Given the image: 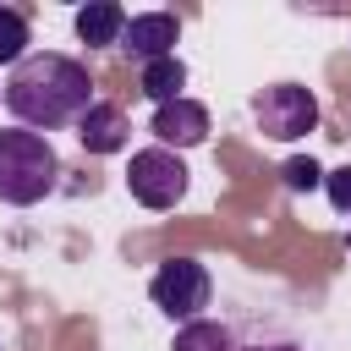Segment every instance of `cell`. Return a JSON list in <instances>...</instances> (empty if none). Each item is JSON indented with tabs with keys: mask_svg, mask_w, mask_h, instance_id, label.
<instances>
[{
	"mask_svg": "<svg viewBox=\"0 0 351 351\" xmlns=\"http://www.w3.org/2000/svg\"><path fill=\"white\" fill-rule=\"evenodd\" d=\"M170 351H236V335L225 324H214V318H192V324L176 329V346Z\"/></svg>",
	"mask_w": 351,
	"mask_h": 351,
	"instance_id": "11",
	"label": "cell"
},
{
	"mask_svg": "<svg viewBox=\"0 0 351 351\" xmlns=\"http://www.w3.org/2000/svg\"><path fill=\"white\" fill-rule=\"evenodd\" d=\"M126 192H132L143 208H154V214L176 208V203L186 197V165H181V154H170V148H143V154H132Z\"/></svg>",
	"mask_w": 351,
	"mask_h": 351,
	"instance_id": "5",
	"label": "cell"
},
{
	"mask_svg": "<svg viewBox=\"0 0 351 351\" xmlns=\"http://www.w3.org/2000/svg\"><path fill=\"white\" fill-rule=\"evenodd\" d=\"M22 49H27V16L0 5V66H16Z\"/></svg>",
	"mask_w": 351,
	"mask_h": 351,
	"instance_id": "12",
	"label": "cell"
},
{
	"mask_svg": "<svg viewBox=\"0 0 351 351\" xmlns=\"http://www.w3.org/2000/svg\"><path fill=\"white\" fill-rule=\"evenodd\" d=\"M121 27H126V11L115 0H93L77 11V38L88 49H104V44H121Z\"/></svg>",
	"mask_w": 351,
	"mask_h": 351,
	"instance_id": "9",
	"label": "cell"
},
{
	"mask_svg": "<svg viewBox=\"0 0 351 351\" xmlns=\"http://www.w3.org/2000/svg\"><path fill=\"white\" fill-rule=\"evenodd\" d=\"M55 176H60V159H55L49 137H38L27 126L0 132V203L33 208L38 197L55 192Z\"/></svg>",
	"mask_w": 351,
	"mask_h": 351,
	"instance_id": "2",
	"label": "cell"
},
{
	"mask_svg": "<svg viewBox=\"0 0 351 351\" xmlns=\"http://www.w3.org/2000/svg\"><path fill=\"white\" fill-rule=\"evenodd\" d=\"M252 115H258V132L274 137V143H296L318 126V99L302 88V82H274L252 99Z\"/></svg>",
	"mask_w": 351,
	"mask_h": 351,
	"instance_id": "4",
	"label": "cell"
},
{
	"mask_svg": "<svg viewBox=\"0 0 351 351\" xmlns=\"http://www.w3.org/2000/svg\"><path fill=\"white\" fill-rule=\"evenodd\" d=\"M280 176H285V186H291V192H313V186H324V170H318L313 159H285V170H280Z\"/></svg>",
	"mask_w": 351,
	"mask_h": 351,
	"instance_id": "13",
	"label": "cell"
},
{
	"mask_svg": "<svg viewBox=\"0 0 351 351\" xmlns=\"http://www.w3.org/2000/svg\"><path fill=\"white\" fill-rule=\"evenodd\" d=\"M346 241H351V236H346Z\"/></svg>",
	"mask_w": 351,
	"mask_h": 351,
	"instance_id": "16",
	"label": "cell"
},
{
	"mask_svg": "<svg viewBox=\"0 0 351 351\" xmlns=\"http://www.w3.org/2000/svg\"><path fill=\"white\" fill-rule=\"evenodd\" d=\"M5 110L27 126V132H49V126H66V121H82L88 104H93V82H88V66L71 60V55H55V49H38V55H22L11 66V82H5Z\"/></svg>",
	"mask_w": 351,
	"mask_h": 351,
	"instance_id": "1",
	"label": "cell"
},
{
	"mask_svg": "<svg viewBox=\"0 0 351 351\" xmlns=\"http://www.w3.org/2000/svg\"><path fill=\"white\" fill-rule=\"evenodd\" d=\"M176 38H181V22L170 16V11H143V16H132L126 27H121V49L132 55V60H165V55H176Z\"/></svg>",
	"mask_w": 351,
	"mask_h": 351,
	"instance_id": "6",
	"label": "cell"
},
{
	"mask_svg": "<svg viewBox=\"0 0 351 351\" xmlns=\"http://www.w3.org/2000/svg\"><path fill=\"white\" fill-rule=\"evenodd\" d=\"M137 88L154 99V110L159 104H170V99H181V88H186V66L176 60V55H165V60H148L143 66V77H137Z\"/></svg>",
	"mask_w": 351,
	"mask_h": 351,
	"instance_id": "10",
	"label": "cell"
},
{
	"mask_svg": "<svg viewBox=\"0 0 351 351\" xmlns=\"http://www.w3.org/2000/svg\"><path fill=\"white\" fill-rule=\"evenodd\" d=\"M154 137H159V148H197L208 137V110L181 93V99L154 110Z\"/></svg>",
	"mask_w": 351,
	"mask_h": 351,
	"instance_id": "7",
	"label": "cell"
},
{
	"mask_svg": "<svg viewBox=\"0 0 351 351\" xmlns=\"http://www.w3.org/2000/svg\"><path fill=\"white\" fill-rule=\"evenodd\" d=\"M236 351H302L296 340H236Z\"/></svg>",
	"mask_w": 351,
	"mask_h": 351,
	"instance_id": "15",
	"label": "cell"
},
{
	"mask_svg": "<svg viewBox=\"0 0 351 351\" xmlns=\"http://www.w3.org/2000/svg\"><path fill=\"white\" fill-rule=\"evenodd\" d=\"M148 296H154V307H159L165 318L192 324V318L208 307L214 280H208V269H203L197 258H165V263L154 269V280H148Z\"/></svg>",
	"mask_w": 351,
	"mask_h": 351,
	"instance_id": "3",
	"label": "cell"
},
{
	"mask_svg": "<svg viewBox=\"0 0 351 351\" xmlns=\"http://www.w3.org/2000/svg\"><path fill=\"white\" fill-rule=\"evenodd\" d=\"M324 192H329V203H335V214H351V165H340V170H329V176H324Z\"/></svg>",
	"mask_w": 351,
	"mask_h": 351,
	"instance_id": "14",
	"label": "cell"
},
{
	"mask_svg": "<svg viewBox=\"0 0 351 351\" xmlns=\"http://www.w3.org/2000/svg\"><path fill=\"white\" fill-rule=\"evenodd\" d=\"M126 132H132V126H126V110H121V104H99V99H93L88 115L77 121V143H82L88 154H121V148H126Z\"/></svg>",
	"mask_w": 351,
	"mask_h": 351,
	"instance_id": "8",
	"label": "cell"
}]
</instances>
